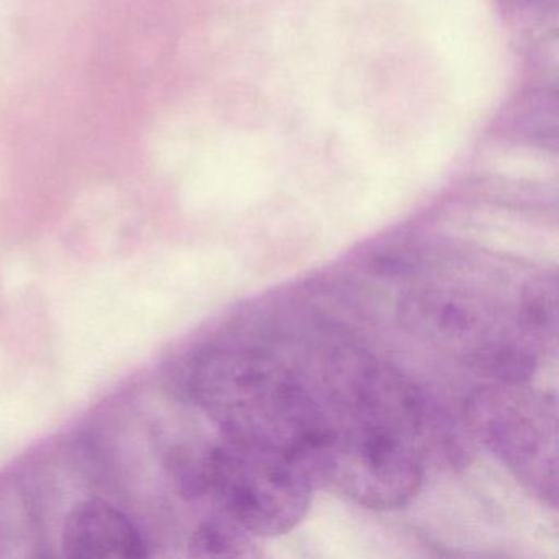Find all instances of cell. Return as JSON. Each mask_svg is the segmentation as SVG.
Instances as JSON below:
<instances>
[{
	"label": "cell",
	"instance_id": "2",
	"mask_svg": "<svg viewBox=\"0 0 559 559\" xmlns=\"http://www.w3.org/2000/svg\"><path fill=\"white\" fill-rule=\"evenodd\" d=\"M204 476L222 512L257 538L299 525L316 484L294 457L228 438L205 451Z\"/></svg>",
	"mask_w": 559,
	"mask_h": 559
},
{
	"label": "cell",
	"instance_id": "3",
	"mask_svg": "<svg viewBox=\"0 0 559 559\" xmlns=\"http://www.w3.org/2000/svg\"><path fill=\"white\" fill-rule=\"evenodd\" d=\"M471 433L548 506H558V407L545 392L489 382L467 395Z\"/></svg>",
	"mask_w": 559,
	"mask_h": 559
},
{
	"label": "cell",
	"instance_id": "5",
	"mask_svg": "<svg viewBox=\"0 0 559 559\" xmlns=\"http://www.w3.org/2000/svg\"><path fill=\"white\" fill-rule=\"evenodd\" d=\"M401 319L414 335L444 348L460 349L471 366L499 346L525 342L500 332L489 310L476 300L447 290L417 289L405 294Z\"/></svg>",
	"mask_w": 559,
	"mask_h": 559
},
{
	"label": "cell",
	"instance_id": "1",
	"mask_svg": "<svg viewBox=\"0 0 559 559\" xmlns=\"http://www.w3.org/2000/svg\"><path fill=\"white\" fill-rule=\"evenodd\" d=\"M189 388L222 437L287 454L313 480L329 417L319 395L280 359L258 349L214 346L195 358Z\"/></svg>",
	"mask_w": 559,
	"mask_h": 559
},
{
	"label": "cell",
	"instance_id": "4",
	"mask_svg": "<svg viewBox=\"0 0 559 559\" xmlns=\"http://www.w3.org/2000/svg\"><path fill=\"white\" fill-rule=\"evenodd\" d=\"M425 450V438L405 428L329 420L313 480L368 509H399L420 489Z\"/></svg>",
	"mask_w": 559,
	"mask_h": 559
},
{
	"label": "cell",
	"instance_id": "7",
	"mask_svg": "<svg viewBox=\"0 0 559 559\" xmlns=\"http://www.w3.org/2000/svg\"><path fill=\"white\" fill-rule=\"evenodd\" d=\"M254 538L224 513L195 528L189 539V551L204 558H257L261 552Z\"/></svg>",
	"mask_w": 559,
	"mask_h": 559
},
{
	"label": "cell",
	"instance_id": "6",
	"mask_svg": "<svg viewBox=\"0 0 559 559\" xmlns=\"http://www.w3.org/2000/svg\"><path fill=\"white\" fill-rule=\"evenodd\" d=\"M64 556L74 559H140L148 545L135 523L106 500L71 510L61 535Z\"/></svg>",
	"mask_w": 559,
	"mask_h": 559
},
{
	"label": "cell",
	"instance_id": "8",
	"mask_svg": "<svg viewBox=\"0 0 559 559\" xmlns=\"http://www.w3.org/2000/svg\"><path fill=\"white\" fill-rule=\"evenodd\" d=\"M519 322L535 343L555 338L558 330V284L555 277H538L523 289Z\"/></svg>",
	"mask_w": 559,
	"mask_h": 559
}]
</instances>
